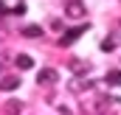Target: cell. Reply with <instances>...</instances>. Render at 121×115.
Returning a JSON list of instances; mask_svg holds the SVG:
<instances>
[{
	"label": "cell",
	"instance_id": "cell-1",
	"mask_svg": "<svg viewBox=\"0 0 121 115\" xmlns=\"http://www.w3.org/2000/svg\"><path fill=\"white\" fill-rule=\"evenodd\" d=\"M65 17H70V20H82V17H87V6H85V0H65Z\"/></svg>",
	"mask_w": 121,
	"mask_h": 115
},
{
	"label": "cell",
	"instance_id": "cell-2",
	"mask_svg": "<svg viewBox=\"0 0 121 115\" xmlns=\"http://www.w3.org/2000/svg\"><path fill=\"white\" fill-rule=\"evenodd\" d=\"M113 107H118V98H116V95H107V93H99V98H96L93 110H96L99 115H110Z\"/></svg>",
	"mask_w": 121,
	"mask_h": 115
},
{
	"label": "cell",
	"instance_id": "cell-3",
	"mask_svg": "<svg viewBox=\"0 0 121 115\" xmlns=\"http://www.w3.org/2000/svg\"><path fill=\"white\" fill-rule=\"evenodd\" d=\"M85 31H90V23H85V25H79V28H68V31H65V34L59 37V45H62V48L73 45V42H76V39H79Z\"/></svg>",
	"mask_w": 121,
	"mask_h": 115
},
{
	"label": "cell",
	"instance_id": "cell-4",
	"mask_svg": "<svg viewBox=\"0 0 121 115\" xmlns=\"http://www.w3.org/2000/svg\"><path fill=\"white\" fill-rule=\"evenodd\" d=\"M68 90H70L73 95H79V93H85V90H96V84H93L90 76H76V79H70Z\"/></svg>",
	"mask_w": 121,
	"mask_h": 115
},
{
	"label": "cell",
	"instance_id": "cell-5",
	"mask_svg": "<svg viewBox=\"0 0 121 115\" xmlns=\"http://www.w3.org/2000/svg\"><path fill=\"white\" fill-rule=\"evenodd\" d=\"M56 82H59V73L54 67H42L37 73V84H56Z\"/></svg>",
	"mask_w": 121,
	"mask_h": 115
},
{
	"label": "cell",
	"instance_id": "cell-6",
	"mask_svg": "<svg viewBox=\"0 0 121 115\" xmlns=\"http://www.w3.org/2000/svg\"><path fill=\"white\" fill-rule=\"evenodd\" d=\"M118 45H121V31H113V34H107V37L101 39V51H104V53L116 51Z\"/></svg>",
	"mask_w": 121,
	"mask_h": 115
},
{
	"label": "cell",
	"instance_id": "cell-7",
	"mask_svg": "<svg viewBox=\"0 0 121 115\" xmlns=\"http://www.w3.org/2000/svg\"><path fill=\"white\" fill-rule=\"evenodd\" d=\"M90 62H85V59H73L70 62V70H73V76H90Z\"/></svg>",
	"mask_w": 121,
	"mask_h": 115
},
{
	"label": "cell",
	"instance_id": "cell-8",
	"mask_svg": "<svg viewBox=\"0 0 121 115\" xmlns=\"http://www.w3.org/2000/svg\"><path fill=\"white\" fill-rule=\"evenodd\" d=\"M3 112H6V115H23V112H26V104L17 101V98H11V101L3 104Z\"/></svg>",
	"mask_w": 121,
	"mask_h": 115
},
{
	"label": "cell",
	"instance_id": "cell-9",
	"mask_svg": "<svg viewBox=\"0 0 121 115\" xmlns=\"http://www.w3.org/2000/svg\"><path fill=\"white\" fill-rule=\"evenodd\" d=\"M20 87V76H3L0 79V90L3 93H11V90H17Z\"/></svg>",
	"mask_w": 121,
	"mask_h": 115
},
{
	"label": "cell",
	"instance_id": "cell-10",
	"mask_svg": "<svg viewBox=\"0 0 121 115\" xmlns=\"http://www.w3.org/2000/svg\"><path fill=\"white\" fill-rule=\"evenodd\" d=\"M20 34H23V37H28V39H37V37H42V34H45V28H42V25H23Z\"/></svg>",
	"mask_w": 121,
	"mask_h": 115
},
{
	"label": "cell",
	"instance_id": "cell-11",
	"mask_svg": "<svg viewBox=\"0 0 121 115\" xmlns=\"http://www.w3.org/2000/svg\"><path fill=\"white\" fill-rule=\"evenodd\" d=\"M14 65H17L20 70H31V67H34V59H31L28 53H17V59H14Z\"/></svg>",
	"mask_w": 121,
	"mask_h": 115
},
{
	"label": "cell",
	"instance_id": "cell-12",
	"mask_svg": "<svg viewBox=\"0 0 121 115\" xmlns=\"http://www.w3.org/2000/svg\"><path fill=\"white\" fill-rule=\"evenodd\" d=\"M104 82H107V87H121V70H107Z\"/></svg>",
	"mask_w": 121,
	"mask_h": 115
},
{
	"label": "cell",
	"instance_id": "cell-13",
	"mask_svg": "<svg viewBox=\"0 0 121 115\" xmlns=\"http://www.w3.org/2000/svg\"><path fill=\"white\" fill-rule=\"evenodd\" d=\"M14 14H26V3H17L14 6Z\"/></svg>",
	"mask_w": 121,
	"mask_h": 115
},
{
	"label": "cell",
	"instance_id": "cell-14",
	"mask_svg": "<svg viewBox=\"0 0 121 115\" xmlns=\"http://www.w3.org/2000/svg\"><path fill=\"white\" fill-rule=\"evenodd\" d=\"M0 14H6V3L3 0H0Z\"/></svg>",
	"mask_w": 121,
	"mask_h": 115
}]
</instances>
